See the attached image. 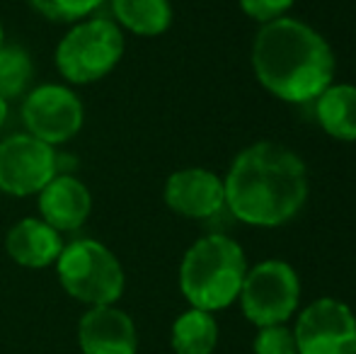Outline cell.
<instances>
[{"label":"cell","instance_id":"8fae6325","mask_svg":"<svg viewBox=\"0 0 356 354\" xmlns=\"http://www.w3.org/2000/svg\"><path fill=\"white\" fill-rule=\"evenodd\" d=\"M83 354H136L138 332L131 316L117 306H92L78 323Z\"/></svg>","mask_w":356,"mask_h":354},{"label":"cell","instance_id":"277c9868","mask_svg":"<svg viewBox=\"0 0 356 354\" xmlns=\"http://www.w3.org/2000/svg\"><path fill=\"white\" fill-rule=\"evenodd\" d=\"M56 274L68 296L85 306H114L124 293V267L119 257L92 238L63 246L56 260Z\"/></svg>","mask_w":356,"mask_h":354},{"label":"cell","instance_id":"ffe728a7","mask_svg":"<svg viewBox=\"0 0 356 354\" xmlns=\"http://www.w3.org/2000/svg\"><path fill=\"white\" fill-rule=\"evenodd\" d=\"M240 10L248 17L257 19V22L267 24L272 19H279L286 15V10L293 5V0H238Z\"/></svg>","mask_w":356,"mask_h":354},{"label":"cell","instance_id":"d6986e66","mask_svg":"<svg viewBox=\"0 0 356 354\" xmlns=\"http://www.w3.org/2000/svg\"><path fill=\"white\" fill-rule=\"evenodd\" d=\"M254 354H298L293 330L286 328V323L259 328L254 337Z\"/></svg>","mask_w":356,"mask_h":354},{"label":"cell","instance_id":"52a82bcc","mask_svg":"<svg viewBox=\"0 0 356 354\" xmlns=\"http://www.w3.org/2000/svg\"><path fill=\"white\" fill-rule=\"evenodd\" d=\"M293 337L298 354H356V316L337 298H318L300 311Z\"/></svg>","mask_w":356,"mask_h":354},{"label":"cell","instance_id":"8992f818","mask_svg":"<svg viewBox=\"0 0 356 354\" xmlns=\"http://www.w3.org/2000/svg\"><path fill=\"white\" fill-rule=\"evenodd\" d=\"M238 301L252 325H282L298 308L300 279L289 262L264 260L248 269Z\"/></svg>","mask_w":356,"mask_h":354},{"label":"cell","instance_id":"5b68a950","mask_svg":"<svg viewBox=\"0 0 356 354\" xmlns=\"http://www.w3.org/2000/svg\"><path fill=\"white\" fill-rule=\"evenodd\" d=\"M124 56V32L109 17L80 19L56 47V68L68 83L90 86L119 66Z\"/></svg>","mask_w":356,"mask_h":354},{"label":"cell","instance_id":"4fadbf2b","mask_svg":"<svg viewBox=\"0 0 356 354\" xmlns=\"http://www.w3.org/2000/svg\"><path fill=\"white\" fill-rule=\"evenodd\" d=\"M5 250L19 267L44 269L56 265L63 241L61 233L42 218H22L5 236Z\"/></svg>","mask_w":356,"mask_h":354},{"label":"cell","instance_id":"6da1fadb","mask_svg":"<svg viewBox=\"0 0 356 354\" xmlns=\"http://www.w3.org/2000/svg\"><path fill=\"white\" fill-rule=\"evenodd\" d=\"M225 207L248 226L289 223L308 199V168L296 151L259 141L235 156L223 179Z\"/></svg>","mask_w":356,"mask_h":354},{"label":"cell","instance_id":"7c38bea8","mask_svg":"<svg viewBox=\"0 0 356 354\" xmlns=\"http://www.w3.org/2000/svg\"><path fill=\"white\" fill-rule=\"evenodd\" d=\"M39 211L42 221H47L58 233L75 231L88 221L92 211V197L78 177L56 175L39 192Z\"/></svg>","mask_w":356,"mask_h":354},{"label":"cell","instance_id":"7a4b0ae2","mask_svg":"<svg viewBox=\"0 0 356 354\" xmlns=\"http://www.w3.org/2000/svg\"><path fill=\"white\" fill-rule=\"evenodd\" d=\"M334 54L310 24L279 17L262 24L252 44V71L259 86L291 104L315 102L332 86Z\"/></svg>","mask_w":356,"mask_h":354},{"label":"cell","instance_id":"44dd1931","mask_svg":"<svg viewBox=\"0 0 356 354\" xmlns=\"http://www.w3.org/2000/svg\"><path fill=\"white\" fill-rule=\"evenodd\" d=\"M5 119H8V99L0 97V127L5 124Z\"/></svg>","mask_w":356,"mask_h":354},{"label":"cell","instance_id":"9c48e42d","mask_svg":"<svg viewBox=\"0 0 356 354\" xmlns=\"http://www.w3.org/2000/svg\"><path fill=\"white\" fill-rule=\"evenodd\" d=\"M58 175L54 146L29 136L13 134L0 143V189L10 197L39 194Z\"/></svg>","mask_w":356,"mask_h":354},{"label":"cell","instance_id":"7402d4cb","mask_svg":"<svg viewBox=\"0 0 356 354\" xmlns=\"http://www.w3.org/2000/svg\"><path fill=\"white\" fill-rule=\"evenodd\" d=\"M3 39H5V32H3V22H0V47H3Z\"/></svg>","mask_w":356,"mask_h":354},{"label":"cell","instance_id":"ac0fdd59","mask_svg":"<svg viewBox=\"0 0 356 354\" xmlns=\"http://www.w3.org/2000/svg\"><path fill=\"white\" fill-rule=\"evenodd\" d=\"M107 0H29L39 15L51 22H80Z\"/></svg>","mask_w":356,"mask_h":354},{"label":"cell","instance_id":"30bf717a","mask_svg":"<svg viewBox=\"0 0 356 354\" xmlns=\"http://www.w3.org/2000/svg\"><path fill=\"white\" fill-rule=\"evenodd\" d=\"M165 204L177 216L211 218L225 207L223 179L207 168H182L172 172L165 182Z\"/></svg>","mask_w":356,"mask_h":354},{"label":"cell","instance_id":"2e32d148","mask_svg":"<svg viewBox=\"0 0 356 354\" xmlns=\"http://www.w3.org/2000/svg\"><path fill=\"white\" fill-rule=\"evenodd\" d=\"M170 345L175 354H213L218 345V323L213 313L189 308L172 323Z\"/></svg>","mask_w":356,"mask_h":354},{"label":"cell","instance_id":"5bb4252c","mask_svg":"<svg viewBox=\"0 0 356 354\" xmlns=\"http://www.w3.org/2000/svg\"><path fill=\"white\" fill-rule=\"evenodd\" d=\"M315 114L327 136L337 141H356V86L332 83L315 99Z\"/></svg>","mask_w":356,"mask_h":354},{"label":"cell","instance_id":"e0dca14e","mask_svg":"<svg viewBox=\"0 0 356 354\" xmlns=\"http://www.w3.org/2000/svg\"><path fill=\"white\" fill-rule=\"evenodd\" d=\"M34 66L22 47H0V97H19L29 88Z\"/></svg>","mask_w":356,"mask_h":354},{"label":"cell","instance_id":"ba28073f","mask_svg":"<svg viewBox=\"0 0 356 354\" xmlns=\"http://www.w3.org/2000/svg\"><path fill=\"white\" fill-rule=\"evenodd\" d=\"M22 122L29 136L56 146L78 136L85 122V109L73 90L47 83L24 97Z\"/></svg>","mask_w":356,"mask_h":354},{"label":"cell","instance_id":"3957f363","mask_svg":"<svg viewBox=\"0 0 356 354\" xmlns=\"http://www.w3.org/2000/svg\"><path fill=\"white\" fill-rule=\"evenodd\" d=\"M248 274V257L238 241L211 233L184 252L179 265V291L192 308L223 311L238 301Z\"/></svg>","mask_w":356,"mask_h":354},{"label":"cell","instance_id":"9a60e30c","mask_svg":"<svg viewBox=\"0 0 356 354\" xmlns=\"http://www.w3.org/2000/svg\"><path fill=\"white\" fill-rule=\"evenodd\" d=\"M114 22L138 37H160L172 24L170 0H109Z\"/></svg>","mask_w":356,"mask_h":354}]
</instances>
